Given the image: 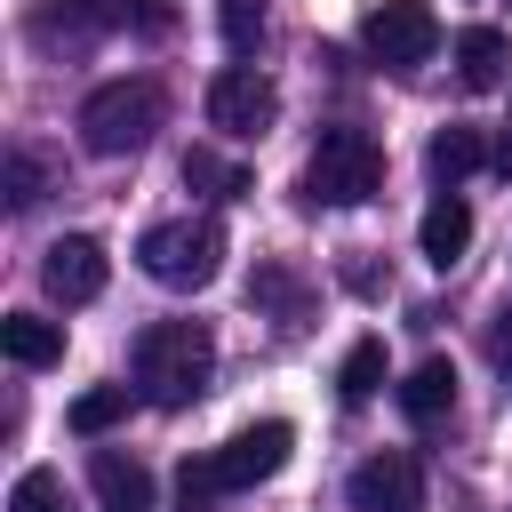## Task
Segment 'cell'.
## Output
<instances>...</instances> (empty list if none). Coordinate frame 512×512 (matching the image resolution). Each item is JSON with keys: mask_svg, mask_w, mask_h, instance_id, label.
<instances>
[{"mask_svg": "<svg viewBox=\"0 0 512 512\" xmlns=\"http://www.w3.org/2000/svg\"><path fill=\"white\" fill-rule=\"evenodd\" d=\"M360 48L384 64V72H416L432 48H440V16L424 0H376L360 16Z\"/></svg>", "mask_w": 512, "mask_h": 512, "instance_id": "cell-5", "label": "cell"}, {"mask_svg": "<svg viewBox=\"0 0 512 512\" xmlns=\"http://www.w3.org/2000/svg\"><path fill=\"white\" fill-rule=\"evenodd\" d=\"M168 120V96L152 80H104L88 104H80V144L96 160H120V152H144L152 128Z\"/></svg>", "mask_w": 512, "mask_h": 512, "instance_id": "cell-2", "label": "cell"}, {"mask_svg": "<svg viewBox=\"0 0 512 512\" xmlns=\"http://www.w3.org/2000/svg\"><path fill=\"white\" fill-rule=\"evenodd\" d=\"M488 160H496V176H512V128L496 136V152H488Z\"/></svg>", "mask_w": 512, "mask_h": 512, "instance_id": "cell-25", "label": "cell"}, {"mask_svg": "<svg viewBox=\"0 0 512 512\" xmlns=\"http://www.w3.org/2000/svg\"><path fill=\"white\" fill-rule=\"evenodd\" d=\"M416 248H424V264H440V272H448V264L472 248V208H464L456 192H440V200L424 208V224H416Z\"/></svg>", "mask_w": 512, "mask_h": 512, "instance_id": "cell-11", "label": "cell"}, {"mask_svg": "<svg viewBox=\"0 0 512 512\" xmlns=\"http://www.w3.org/2000/svg\"><path fill=\"white\" fill-rule=\"evenodd\" d=\"M88 32H120V24H144V32H168V8L160 0H72Z\"/></svg>", "mask_w": 512, "mask_h": 512, "instance_id": "cell-17", "label": "cell"}, {"mask_svg": "<svg viewBox=\"0 0 512 512\" xmlns=\"http://www.w3.org/2000/svg\"><path fill=\"white\" fill-rule=\"evenodd\" d=\"M392 400H400V416H408V424H440V416L456 408V368H448V360H416V368L400 376V392H392Z\"/></svg>", "mask_w": 512, "mask_h": 512, "instance_id": "cell-12", "label": "cell"}, {"mask_svg": "<svg viewBox=\"0 0 512 512\" xmlns=\"http://www.w3.org/2000/svg\"><path fill=\"white\" fill-rule=\"evenodd\" d=\"M336 392H344L352 408L384 392V344H376V336H360V344L344 352V368H336Z\"/></svg>", "mask_w": 512, "mask_h": 512, "instance_id": "cell-18", "label": "cell"}, {"mask_svg": "<svg viewBox=\"0 0 512 512\" xmlns=\"http://www.w3.org/2000/svg\"><path fill=\"white\" fill-rule=\"evenodd\" d=\"M208 368H216V336L200 320H152L136 336V384L152 408H184L208 392Z\"/></svg>", "mask_w": 512, "mask_h": 512, "instance_id": "cell-1", "label": "cell"}, {"mask_svg": "<svg viewBox=\"0 0 512 512\" xmlns=\"http://www.w3.org/2000/svg\"><path fill=\"white\" fill-rule=\"evenodd\" d=\"M208 120H216L224 136H264V128L280 120V88H272L256 64H224V72L208 80Z\"/></svg>", "mask_w": 512, "mask_h": 512, "instance_id": "cell-6", "label": "cell"}, {"mask_svg": "<svg viewBox=\"0 0 512 512\" xmlns=\"http://www.w3.org/2000/svg\"><path fill=\"white\" fill-rule=\"evenodd\" d=\"M88 488H96L104 512H152V472L136 456H120V448H96L88 456Z\"/></svg>", "mask_w": 512, "mask_h": 512, "instance_id": "cell-10", "label": "cell"}, {"mask_svg": "<svg viewBox=\"0 0 512 512\" xmlns=\"http://www.w3.org/2000/svg\"><path fill=\"white\" fill-rule=\"evenodd\" d=\"M376 184H384L376 136L368 128H320V144L304 160V200L312 208H360V200H376Z\"/></svg>", "mask_w": 512, "mask_h": 512, "instance_id": "cell-3", "label": "cell"}, {"mask_svg": "<svg viewBox=\"0 0 512 512\" xmlns=\"http://www.w3.org/2000/svg\"><path fill=\"white\" fill-rule=\"evenodd\" d=\"M8 512H72V488H64V472H48V464L16 472V488H8Z\"/></svg>", "mask_w": 512, "mask_h": 512, "instance_id": "cell-20", "label": "cell"}, {"mask_svg": "<svg viewBox=\"0 0 512 512\" xmlns=\"http://www.w3.org/2000/svg\"><path fill=\"white\" fill-rule=\"evenodd\" d=\"M504 64H512V40H504L496 24H464V32H456V72H464V88H496Z\"/></svg>", "mask_w": 512, "mask_h": 512, "instance_id": "cell-14", "label": "cell"}, {"mask_svg": "<svg viewBox=\"0 0 512 512\" xmlns=\"http://www.w3.org/2000/svg\"><path fill=\"white\" fill-rule=\"evenodd\" d=\"M224 40H232V56H248L264 40V0H224Z\"/></svg>", "mask_w": 512, "mask_h": 512, "instance_id": "cell-23", "label": "cell"}, {"mask_svg": "<svg viewBox=\"0 0 512 512\" xmlns=\"http://www.w3.org/2000/svg\"><path fill=\"white\" fill-rule=\"evenodd\" d=\"M352 512H424V472L408 448H376L352 472Z\"/></svg>", "mask_w": 512, "mask_h": 512, "instance_id": "cell-8", "label": "cell"}, {"mask_svg": "<svg viewBox=\"0 0 512 512\" xmlns=\"http://www.w3.org/2000/svg\"><path fill=\"white\" fill-rule=\"evenodd\" d=\"M0 352H8L16 368H56V360H64V320L8 312V320H0Z\"/></svg>", "mask_w": 512, "mask_h": 512, "instance_id": "cell-13", "label": "cell"}, {"mask_svg": "<svg viewBox=\"0 0 512 512\" xmlns=\"http://www.w3.org/2000/svg\"><path fill=\"white\" fill-rule=\"evenodd\" d=\"M488 360H496V376H504V392H512V304L488 320Z\"/></svg>", "mask_w": 512, "mask_h": 512, "instance_id": "cell-24", "label": "cell"}, {"mask_svg": "<svg viewBox=\"0 0 512 512\" xmlns=\"http://www.w3.org/2000/svg\"><path fill=\"white\" fill-rule=\"evenodd\" d=\"M184 184H192V192H208V200H248V192H256V176H248V168H232V160H224V152H208V144H192V152H184Z\"/></svg>", "mask_w": 512, "mask_h": 512, "instance_id": "cell-16", "label": "cell"}, {"mask_svg": "<svg viewBox=\"0 0 512 512\" xmlns=\"http://www.w3.org/2000/svg\"><path fill=\"white\" fill-rule=\"evenodd\" d=\"M136 264H144V280H160V288H208L216 264H224V224H216V216L152 224V232L136 240Z\"/></svg>", "mask_w": 512, "mask_h": 512, "instance_id": "cell-4", "label": "cell"}, {"mask_svg": "<svg viewBox=\"0 0 512 512\" xmlns=\"http://www.w3.org/2000/svg\"><path fill=\"white\" fill-rule=\"evenodd\" d=\"M120 416H128V384H96V392H80V400H72V416H64V424H72L80 440H104Z\"/></svg>", "mask_w": 512, "mask_h": 512, "instance_id": "cell-19", "label": "cell"}, {"mask_svg": "<svg viewBox=\"0 0 512 512\" xmlns=\"http://www.w3.org/2000/svg\"><path fill=\"white\" fill-rule=\"evenodd\" d=\"M288 448H296V424H280V416H264V424H248V432H232L208 464H216V480L224 488H256V480H272L280 464H288Z\"/></svg>", "mask_w": 512, "mask_h": 512, "instance_id": "cell-7", "label": "cell"}, {"mask_svg": "<svg viewBox=\"0 0 512 512\" xmlns=\"http://www.w3.org/2000/svg\"><path fill=\"white\" fill-rule=\"evenodd\" d=\"M480 160H488L480 128H440V136L424 144V168H432V184H440V192H456V184H464V176H472Z\"/></svg>", "mask_w": 512, "mask_h": 512, "instance_id": "cell-15", "label": "cell"}, {"mask_svg": "<svg viewBox=\"0 0 512 512\" xmlns=\"http://www.w3.org/2000/svg\"><path fill=\"white\" fill-rule=\"evenodd\" d=\"M216 496H224L216 464H208V456H184V472H176V512H216Z\"/></svg>", "mask_w": 512, "mask_h": 512, "instance_id": "cell-22", "label": "cell"}, {"mask_svg": "<svg viewBox=\"0 0 512 512\" xmlns=\"http://www.w3.org/2000/svg\"><path fill=\"white\" fill-rule=\"evenodd\" d=\"M104 248L88 240V232H64V240H48V256H40V288L56 296V304H96L104 296Z\"/></svg>", "mask_w": 512, "mask_h": 512, "instance_id": "cell-9", "label": "cell"}, {"mask_svg": "<svg viewBox=\"0 0 512 512\" xmlns=\"http://www.w3.org/2000/svg\"><path fill=\"white\" fill-rule=\"evenodd\" d=\"M0 192H8V208H32V200L48 192V160L16 144V152H8V168H0Z\"/></svg>", "mask_w": 512, "mask_h": 512, "instance_id": "cell-21", "label": "cell"}]
</instances>
